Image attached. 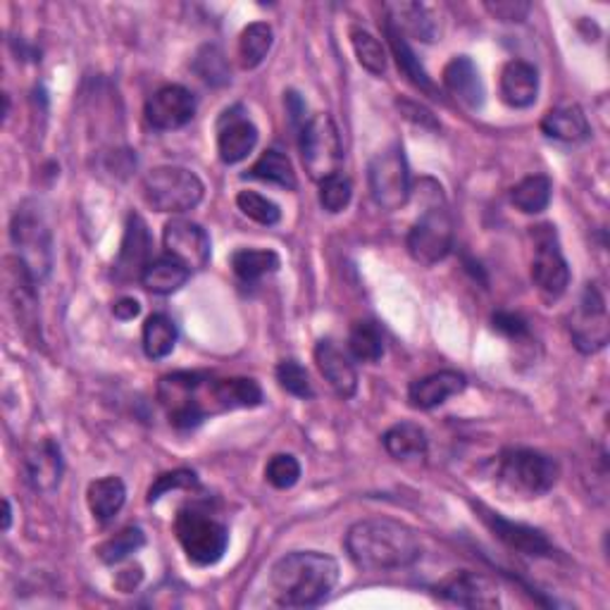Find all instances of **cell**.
Segmentation results:
<instances>
[{"mask_svg": "<svg viewBox=\"0 0 610 610\" xmlns=\"http://www.w3.org/2000/svg\"><path fill=\"white\" fill-rule=\"evenodd\" d=\"M570 334L582 353H599L606 349L610 337L606 298L594 284L584 286L577 308L570 315Z\"/></svg>", "mask_w": 610, "mask_h": 610, "instance_id": "11", "label": "cell"}, {"mask_svg": "<svg viewBox=\"0 0 610 610\" xmlns=\"http://www.w3.org/2000/svg\"><path fill=\"white\" fill-rule=\"evenodd\" d=\"M277 381L286 393L296 399H313L315 391L310 385V377L298 361H282L277 365Z\"/></svg>", "mask_w": 610, "mask_h": 610, "instance_id": "41", "label": "cell"}, {"mask_svg": "<svg viewBox=\"0 0 610 610\" xmlns=\"http://www.w3.org/2000/svg\"><path fill=\"white\" fill-rule=\"evenodd\" d=\"M10 239L29 274L36 282H44L53 270V234H50L38 203L24 200L15 210L10 222Z\"/></svg>", "mask_w": 610, "mask_h": 610, "instance_id": "3", "label": "cell"}, {"mask_svg": "<svg viewBox=\"0 0 610 610\" xmlns=\"http://www.w3.org/2000/svg\"><path fill=\"white\" fill-rule=\"evenodd\" d=\"M279 256L274 251H260V248H241L232 256V270L244 282H258L265 274H272L279 270Z\"/></svg>", "mask_w": 610, "mask_h": 610, "instance_id": "35", "label": "cell"}, {"mask_svg": "<svg viewBox=\"0 0 610 610\" xmlns=\"http://www.w3.org/2000/svg\"><path fill=\"white\" fill-rule=\"evenodd\" d=\"M144 544H146V534L142 529L126 527L120 534H114V537L108 539L103 546H100L98 556L103 563L114 565V563H122L124 558H130L138 549H144Z\"/></svg>", "mask_w": 610, "mask_h": 610, "instance_id": "37", "label": "cell"}, {"mask_svg": "<svg viewBox=\"0 0 610 610\" xmlns=\"http://www.w3.org/2000/svg\"><path fill=\"white\" fill-rule=\"evenodd\" d=\"M339 582V563L320 551H294L270 572L274 601L286 608H313L329 599Z\"/></svg>", "mask_w": 610, "mask_h": 610, "instance_id": "2", "label": "cell"}, {"mask_svg": "<svg viewBox=\"0 0 610 610\" xmlns=\"http://www.w3.org/2000/svg\"><path fill=\"white\" fill-rule=\"evenodd\" d=\"M258 144V130L248 118L234 114V110H227L220 122L218 132V152L224 164H236L246 160L253 148Z\"/></svg>", "mask_w": 610, "mask_h": 610, "instance_id": "21", "label": "cell"}, {"mask_svg": "<svg viewBox=\"0 0 610 610\" xmlns=\"http://www.w3.org/2000/svg\"><path fill=\"white\" fill-rule=\"evenodd\" d=\"M437 596L447 599L455 606L465 608H496L499 606V587L496 584L479 575V572H453L451 577L437 584Z\"/></svg>", "mask_w": 610, "mask_h": 610, "instance_id": "15", "label": "cell"}, {"mask_svg": "<svg viewBox=\"0 0 610 610\" xmlns=\"http://www.w3.org/2000/svg\"><path fill=\"white\" fill-rule=\"evenodd\" d=\"M541 132L563 144H582L591 134L587 114L580 106H561L546 112L541 120Z\"/></svg>", "mask_w": 610, "mask_h": 610, "instance_id": "25", "label": "cell"}, {"mask_svg": "<svg viewBox=\"0 0 610 610\" xmlns=\"http://www.w3.org/2000/svg\"><path fill=\"white\" fill-rule=\"evenodd\" d=\"M539 96V72L525 60H511L501 72V98L511 108H529Z\"/></svg>", "mask_w": 610, "mask_h": 610, "instance_id": "24", "label": "cell"}, {"mask_svg": "<svg viewBox=\"0 0 610 610\" xmlns=\"http://www.w3.org/2000/svg\"><path fill=\"white\" fill-rule=\"evenodd\" d=\"M112 313H114V317H118V320L130 322V320H134L138 313H142V305H138V301H134V298H122V301L114 303Z\"/></svg>", "mask_w": 610, "mask_h": 610, "instance_id": "47", "label": "cell"}, {"mask_svg": "<svg viewBox=\"0 0 610 610\" xmlns=\"http://www.w3.org/2000/svg\"><path fill=\"white\" fill-rule=\"evenodd\" d=\"M3 505H5V515H3V529L8 532V529H10V523H12V505H10V501H8V499L3 501Z\"/></svg>", "mask_w": 610, "mask_h": 610, "instance_id": "49", "label": "cell"}, {"mask_svg": "<svg viewBox=\"0 0 610 610\" xmlns=\"http://www.w3.org/2000/svg\"><path fill=\"white\" fill-rule=\"evenodd\" d=\"M477 513H481L479 517L485 520V525L508 546V549L534 558L553 556V546L544 537V532L523 523H513V520H505L503 515L489 511L487 505H477Z\"/></svg>", "mask_w": 610, "mask_h": 610, "instance_id": "16", "label": "cell"}, {"mask_svg": "<svg viewBox=\"0 0 610 610\" xmlns=\"http://www.w3.org/2000/svg\"><path fill=\"white\" fill-rule=\"evenodd\" d=\"M174 532L186 558L194 565L208 568L222 561L229 546L224 523L200 505H186L174 520Z\"/></svg>", "mask_w": 610, "mask_h": 610, "instance_id": "4", "label": "cell"}, {"mask_svg": "<svg viewBox=\"0 0 610 610\" xmlns=\"http://www.w3.org/2000/svg\"><path fill=\"white\" fill-rule=\"evenodd\" d=\"M274 41L272 27L267 22H253L248 27L241 32L239 38V58H241V68L244 70H256L258 65H263V60L270 53Z\"/></svg>", "mask_w": 610, "mask_h": 610, "instance_id": "33", "label": "cell"}, {"mask_svg": "<svg viewBox=\"0 0 610 610\" xmlns=\"http://www.w3.org/2000/svg\"><path fill=\"white\" fill-rule=\"evenodd\" d=\"M558 463L551 455L534 449H505L499 457L501 485L525 499L549 493L558 481Z\"/></svg>", "mask_w": 610, "mask_h": 610, "instance_id": "5", "label": "cell"}, {"mask_svg": "<svg viewBox=\"0 0 610 610\" xmlns=\"http://www.w3.org/2000/svg\"><path fill=\"white\" fill-rule=\"evenodd\" d=\"M385 10H387V20L401 34H411L425 44L435 41L437 24L423 3H389L385 5Z\"/></svg>", "mask_w": 610, "mask_h": 610, "instance_id": "27", "label": "cell"}, {"mask_svg": "<svg viewBox=\"0 0 610 610\" xmlns=\"http://www.w3.org/2000/svg\"><path fill=\"white\" fill-rule=\"evenodd\" d=\"M194 72L210 86L229 84V65L227 58L218 46H203L194 60Z\"/></svg>", "mask_w": 610, "mask_h": 610, "instance_id": "39", "label": "cell"}, {"mask_svg": "<svg viewBox=\"0 0 610 610\" xmlns=\"http://www.w3.org/2000/svg\"><path fill=\"white\" fill-rule=\"evenodd\" d=\"M198 487V477L194 469H174V473H164L156 479V485L148 489V503H156L162 493L174 489H194Z\"/></svg>", "mask_w": 610, "mask_h": 610, "instance_id": "44", "label": "cell"}, {"mask_svg": "<svg viewBox=\"0 0 610 610\" xmlns=\"http://www.w3.org/2000/svg\"><path fill=\"white\" fill-rule=\"evenodd\" d=\"M367 182H370L373 200L381 210H399L411 198V170L405 160L403 146L393 144L379 150L367 168Z\"/></svg>", "mask_w": 610, "mask_h": 610, "instance_id": "9", "label": "cell"}, {"mask_svg": "<svg viewBox=\"0 0 610 610\" xmlns=\"http://www.w3.org/2000/svg\"><path fill=\"white\" fill-rule=\"evenodd\" d=\"M286 106H289L291 118H294V120H301V118H303V112H305V103H303V100L298 98V94L289 91V94H286Z\"/></svg>", "mask_w": 610, "mask_h": 610, "instance_id": "48", "label": "cell"}, {"mask_svg": "<svg viewBox=\"0 0 610 610\" xmlns=\"http://www.w3.org/2000/svg\"><path fill=\"white\" fill-rule=\"evenodd\" d=\"M346 551L355 568L389 572L411 568L423 556L415 529L389 517L355 523L346 534Z\"/></svg>", "mask_w": 610, "mask_h": 610, "instance_id": "1", "label": "cell"}, {"mask_svg": "<svg viewBox=\"0 0 610 610\" xmlns=\"http://www.w3.org/2000/svg\"><path fill=\"white\" fill-rule=\"evenodd\" d=\"M303 168L310 180L325 182L341 172L343 146L334 120L329 114H315L303 124L298 138Z\"/></svg>", "mask_w": 610, "mask_h": 610, "instance_id": "7", "label": "cell"}, {"mask_svg": "<svg viewBox=\"0 0 610 610\" xmlns=\"http://www.w3.org/2000/svg\"><path fill=\"white\" fill-rule=\"evenodd\" d=\"M150 232L148 224L144 222L142 215H130L124 227V239L118 263H114V274L122 282H130V279H142L146 265L152 260L150 258Z\"/></svg>", "mask_w": 610, "mask_h": 610, "instance_id": "18", "label": "cell"}, {"mask_svg": "<svg viewBox=\"0 0 610 610\" xmlns=\"http://www.w3.org/2000/svg\"><path fill=\"white\" fill-rule=\"evenodd\" d=\"M491 325L496 332H501L503 337H511V339H520L527 334V320L515 313H503V310L496 313L491 317Z\"/></svg>", "mask_w": 610, "mask_h": 610, "instance_id": "45", "label": "cell"}, {"mask_svg": "<svg viewBox=\"0 0 610 610\" xmlns=\"http://www.w3.org/2000/svg\"><path fill=\"white\" fill-rule=\"evenodd\" d=\"M315 363L317 370L329 381V387L337 391V396H355V391H358V373H355V365L351 363L349 355L343 353L332 339L317 341Z\"/></svg>", "mask_w": 610, "mask_h": 610, "instance_id": "19", "label": "cell"}, {"mask_svg": "<svg viewBox=\"0 0 610 610\" xmlns=\"http://www.w3.org/2000/svg\"><path fill=\"white\" fill-rule=\"evenodd\" d=\"M251 180H260L267 184H274V186H282L286 191H294L298 186L296 182V172H294V164L284 156L282 150H265L263 156L253 162V168L248 170Z\"/></svg>", "mask_w": 610, "mask_h": 610, "instance_id": "31", "label": "cell"}, {"mask_svg": "<svg viewBox=\"0 0 610 610\" xmlns=\"http://www.w3.org/2000/svg\"><path fill=\"white\" fill-rule=\"evenodd\" d=\"M551 191H553V186H551L549 176L532 174L511 188V203L520 212L537 215L549 208Z\"/></svg>", "mask_w": 610, "mask_h": 610, "instance_id": "32", "label": "cell"}, {"mask_svg": "<svg viewBox=\"0 0 610 610\" xmlns=\"http://www.w3.org/2000/svg\"><path fill=\"white\" fill-rule=\"evenodd\" d=\"M208 389H198V401L203 411L208 413H224V411H236V408H256L263 403V389L258 381L246 379V377H232V379H206ZM203 381V385H206Z\"/></svg>", "mask_w": 610, "mask_h": 610, "instance_id": "14", "label": "cell"}, {"mask_svg": "<svg viewBox=\"0 0 610 610\" xmlns=\"http://www.w3.org/2000/svg\"><path fill=\"white\" fill-rule=\"evenodd\" d=\"M191 272L184 265L172 260L170 256L152 258L142 274V284L158 296H170L174 291H180L188 282Z\"/></svg>", "mask_w": 610, "mask_h": 610, "instance_id": "29", "label": "cell"}, {"mask_svg": "<svg viewBox=\"0 0 610 610\" xmlns=\"http://www.w3.org/2000/svg\"><path fill=\"white\" fill-rule=\"evenodd\" d=\"M24 479L38 493L56 491L62 479V453L53 439H38L24 451Z\"/></svg>", "mask_w": 610, "mask_h": 610, "instance_id": "17", "label": "cell"}, {"mask_svg": "<svg viewBox=\"0 0 610 610\" xmlns=\"http://www.w3.org/2000/svg\"><path fill=\"white\" fill-rule=\"evenodd\" d=\"M126 501V487L120 477H103L88 485L86 503L91 508L98 523H110V520L122 511Z\"/></svg>", "mask_w": 610, "mask_h": 610, "instance_id": "28", "label": "cell"}, {"mask_svg": "<svg viewBox=\"0 0 610 610\" xmlns=\"http://www.w3.org/2000/svg\"><path fill=\"white\" fill-rule=\"evenodd\" d=\"M381 27H385V36H387V41H389V48H391L393 58H396L399 70H401L405 76H408V82H411L413 86H417L419 91L431 96V98H439V96H437V86H435V82L429 80L427 70H425L423 65H419V60L415 58V53H413V48L408 46V41H405V36H403L396 27H393V24H391L389 20H385V24H381Z\"/></svg>", "mask_w": 610, "mask_h": 610, "instance_id": "26", "label": "cell"}, {"mask_svg": "<svg viewBox=\"0 0 610 610\" xmlns=\"http://www.w3.org/2000/svg\"><path fill=\"white\" fill-rule=\"evenodd\" d=\"M162 244L168 256L184 265L188 272L206 270L210 263V236L206 229L191 220H172L164 224Z\"/></svg>", "mask_w": 610, "mask_h": 610, "instance_id": "12", "label": "cell"}, {"mask_svg": "<svg viewBox=\"0 0 610 610\" xmlns=\"http://www.w3.org/2000/svg\"><path fill=\"white\" fill-rule=\"evenodd\" d=\"M534 239V260H532V282L546 298H561L570 286V267L558 244L556 227L539 224L532 229Z\"/></svg>", "mask_w": 610, "mask_h": 610, "instance_id": "10", "label": "cell"}, {"mask_svg": "<svg viewBox=\"0 0 610 610\" xmlns=\"http://www.w3.org/2000/svg\"><path fill=\"white\" fill-rule=\"evenodd\" d=\"M36 279L20 258H5V294L24 327H36Z\"/></svg>", "mask_w": 610, "mask_h": 610, "instance_id": "23", "label": "cell"}, {"mask_svg": "<svg viewBox=\"0 0 610 610\" xmlns=\"http://www.w3.org/2000/svg\"><path fill=\"white\" fill-rule=\"evenodd\" d=\"M144 198L152 210L158 212H186L194 210L206 194V186L198 180L196 172L184 168H156L144 176Z\"/></svg>", "mask_w": 610, "mask_h": 610, "instance_id": "6", "label": "cell"}, {"mask_svg": "<svg viewBox=\"0 0 610 610\" xmlns=\"http://www.w3.org/2000/svg\"><path fill=\"white\" fill-rule=\"evenodd\" d=\"M496 20L501 22H523L529 15V3H513V0H496L485 5Z\"/></svg>", "mask_w": 610, "mask_h": 610, "instance_id": "46", "label": "cell"}, {"mask_svg": "<svg viewBox=\"0 0 610 610\" xmlns=\"http://www.w3.org/2000/svg\"><path fill=\"white\" fill-rule=\"evenodd\" d=\"M236 206L248 220L258 222L263 227H274L279 220H282V210H279L277 203L256 194V191H241L236 196Z\"/></svg>", "mask_w": 610, "mask_h": 610, "instance_id": "40", "label": "cell"}, {"mask_svg": "<svg viewBox=\"0 0 610 610\" xmlns=\"http://www.w3.org/2000/svg\"><path fill=\"white\" fill-rule=\"evenodd\" d=\"M144 351L150 361H162L176 346V325L168 315H150L144 325Z\"/></svg>", "mask_w": 610, "mask_h": 610, "instance_id": "34", "label": "cell"}, {"mask_svg": "<svg viewBox=\"0 0 610 610\" xmlns=\"http://www.w3.org/2000/svg\"><path fill=\"white\" fill-rule=\"evenodd\" d=\"M467 387V379L457 370H441L429 377L417 379L408 389V401L415 411H431L437 405L447 403L449 399L463 393Z\"/></svg>", "mask_w": 610, "mask_h": 610, "instance_id": "22", "label": "cell"}, {"mask_svg": "<svg viewBox=\"0 0 610 610\" xmlns=\"http://www.w3.org/2000/svg\"><path fill=\"white\" fill-rule=\"evenodd\" d=\"M349 351L355 361L377 363L381 355H385V337H381V329L370 320L355 322L349 334Z\"/></svg>", "mask_w": 610, "mask_h": 610, "instance_id": "36", "label": "cell"}, {"mask_svg": "<svg viewBox=\"0 0 610 610\" xmlns=\"http://www.w3.org/2000/svg\"><path fill=\"white\" fill-rule=\"evenodd\" d=\"M405 246H408L415 263L427 267L449 256L453 248V218L441 196L435 203H429L425 212L415 220Z\"/></svg>", "mask_w": 610, "mask_h": 610, "instance_id": "8", "label": "cell"}, {"mask_svg": "<svg viewBox=\"0 0 610 610\" xmlns=\"http://www.w3.org/2000/svg\"><path fill=\"white\" fill-rule=\"evenodd\" d=\"M265 479L270 481L274 489H282V491L296 487V481L301 479V463L294 455L277 453L270 457V463L265 467Z\"/></svg>", "mask_w": 610, "mask_h": 610, "instance_id": "42", "label": "cell"}, {"mask_svg": "<svg viewBox=\"0 0 610 610\" xmlns=\"http://www.w3.org/2000/svg\"><path fill=\"white\" fill-rule=\"evenodd\" d=\"M353 198V184L349 176H343L341 172L329 176V180L320 182V206L327 212H341L349 208V203Z\"/></svg>", "mask_w": 610, "mask_h": 610, "instance_id": "43", "label": "cell"}, {"mask_svg": "<svg viewBox=\"0 0 610 610\" xmlns=\"http://www.w3.org/2000/svg\"><path fill=\"white\" fill-rule=\"evenodd\" d=\"M443 86L467 110H479L485 106V82H481L477 65L467 56H457L443 68Z\"/></svg>", "mask_w": 610, "mask_h": 610, "instance_id": "20", "label": "cell"}, {"mask_svg": "<svg viewBox=\"0 0 610 610\" xmlns=\"http://www.w3.org/2000/svg\"><path fill=\"white\" fill-rule=\"evenodd\" d=\"M381 443L391 457L396 461H415V457H423L427 453V435L425 429L415 423H399L393 425Z\"/></svg>", "mask_w": 610, "mask_h": 610, "instance_id": "30", "label": "cell"}, {"mask_svg": "<svg viewBox=\"0 0 610 610\" xmlns=\"http://www.w3.org/2000/svg\"><path fill=\"white\" fill-rule=\"evenodd\" d=\"M351 44H353V53L358 58L361 65L370 72V74H385L387 72V53L385 46H381L377 38L365 32V29H353L351 34Z\"/></svg>", "mask_w": 610, "mask_h": 610, "instance_id": "38", "label": "cell"}, {"mask_svg": "<svg viewBox=\"0 0 610 610\" xmlns=\"http://www.w3.org/2000/svg\"><path fill=\"white\" fill-rule=\"evenodd\" d=\"M146 122L158 132H174L182 130L196 114V98L188 88L180 84H168L158 88L146 100Z\"/></svg>", "mask_w": 610, "mask_h": 610, "instance_id": "13", "label": "cell"}]
</instances>
